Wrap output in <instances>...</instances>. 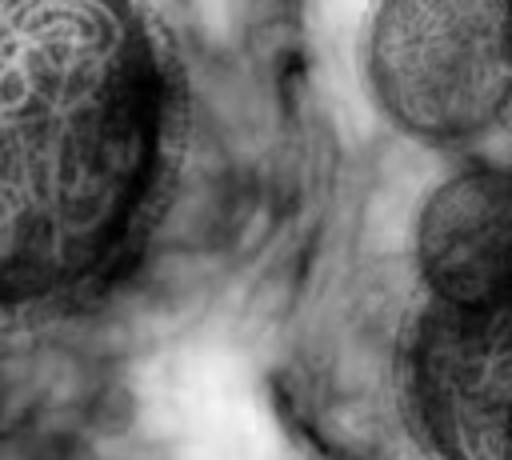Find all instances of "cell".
<instances>
[{
  "instance_id": "1",
  "label": "cell",
  "mask_w": 512,
  "mask_h": 460,
  "mask_svg": "<svg viewBox=\"0 0 512 460\" xmlns=\"http://www.w3.org/2000/svg\"><path fill=\"white\" fill-rule=\"evenodd\" d=\"M180 144L184 84L152 0H0V320L116 280Z\"/></svg>"
},
{
  "instance_id": "2",
  "label": "cell",
  "mask_w": 512,
  "mask_h": 460,
  "mask_svg": "<svg viewBox=\"0 0 512 460\" xmlns=\"http://www.w3.org/2000/svg\"><path fill=\"white\" fill-rule=\"evenodd\" d=\"M360 56L396 132L464 148L512 108V0H376Z\"/></svg>"
},
{
  "instance_id": "3",
  "label": "cell",
  "mask_w": 512,
  "mask_h": 460,
  "mask_svg": "<svg viewBox=\"0 0 512 460\" xmlns=\"http://www.w3.org/2000/svg\"><path fill=\"white\" fill-rule=\"evenodd\" d=\"M400 404L432 460H496L512 412V292L488 304H432L400 344Z\"/></svg>"
},
{
  "instance_id": "4",
  "label": "cell",
  "mask_w": 512,
  "mask_h": 460,
  "mask_svg": "<svg viewBox=\"0 0 512 460\" xmlns=\"http://www.w3.org/2000/svg\"><path fill=\"white\" fill-rule=\"evenodd\" d=\"M416 276L432 304H488L512 292V168L472 160L444 176L416 216Z\"/></svg>"
}]
</instances>
